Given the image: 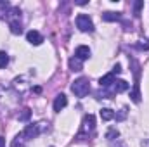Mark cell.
<instances>
[{
  "instance_id": "22",
  "label": "cell",
  "mask_w": 149,
  "mask_h": 147,
  "mask_svg": "<svg viewBox=\"0 0 149 147\" xmlns=\"http://www.w3.org/2000/svg\"><path fill=\"white\" fill-rule=\"evenodd\" d=\"M127 116V109H121V112H120V116H116V119H123Z\"/></svg>"
},
{
  "instance_id": "12",
  "label": "cell",
  "mask_w": 149,
  "mask_h": 147,
  "mask_svg": "<svg viewBox=\"0 0 149 147\" xmlns=\"http://www.w3.org/2000/svg\"><path fill=\"white\" fill-rule=\"evenodd\" d=\"M101 118L104 119V121H109L114 118V112L111 109H108V107H104V109H101Z\"/></svg>"
},
{
  "instance_id": "4",
  "label": "cell",
  "mask_w": 149,
  "mask_h": 147,
  "mask_svg": "<svg viewBox=\"0 0 149 147\" xmlns=\"http://www.w3.org/2000/svg\"><path fill=\"white\" fill-rule=\"evenodd\" d=\"M38 133H40L38 125H28V126L24 128V132H23V135H24L26 140H30V139H37Z\"/></svg>"
},
{
  "instance_id": "8",
  "label": "cell",
  "mask_w": 149,
  "mask_h": 147,
  "mask_svg": "<svg viewBox=\"0 0 149 147\" xmlns=\"http://www.w3.org/2000/svg\"><path fill=\"white\" fill-rule=\"evenodd\" d=\"M102 19L104 21H108V23H113V21H120L121 19V16H120V12H104L102 14Z\"/></svg>"
},
{
  "instance_id": "13",
  "label": "cell",
  "mask_w": 149,
  "mask_h": 147,
  "mask_svg": "<svg viewBox=\"0 0 149 147\" xmlns=\"http://www.w3.org/2000/svg\"><path fill=\"white\" fill-rule=\"evenodd\" d=\"M24 135H17L12 142H10V147H24Z\"/></svg>"
},
{
  "instance_id": "3",
  "label": "cell",
  "mask_w": 149,
  "mask_h": 147,
  "mask_svg": "<svg viewBox=\"0 0 149 147\" xmlns=\"http://www.w3.org/2000/svg\"><path fill=\"white\" fill-rule=\"evenodd\" d=\"M66 104H68V97L64 94H59L56 97V101H54V111L56 112H61V111L66 107Z\"/></svg>"
},
{
  "instance_id": "24",
  "label": "cell",
  "mask_w": 149,
  "mask_h": 147,
  "mask_svg": "<svg viewBox=\"0 0 149 147\" xmlns=\"http://www.w3.org/2000/svg\"><path fill=\"white\" fill-rule=\"evenodd\" d=\"M0 147H3V139L0 137Z\"/></svg>"
},
{
  "instance_id": "9",
  "label": "cell",
  "mask_w": 149,
  "mask_h": 147,
  "mask_svg": "<svg viewBox=\"0 0 149 147\" xmlns=\"http://www.w3.org/2000/svg\"><path fill=\"white\" fill-rule=\"evenodd\" d=\"M9 26H10V31H12L14 35H21V33H23V28H21V23H19V19H14V21H10V23H9Z\"/></svg>"
},
{
  "instance_id": "16",
  "label": "cell",
  "mask_w": 149,
  "mask_h": 147,
  "mask_svg": "<svg viewBox=\"0 0 149 147\" xmlns=\"http://www.w3.org/2000/svg\"><path fill=\"white\" fill-rule=\"evenodd\" d=\"M130 97H132V101H134L135 104H137V102H141V92H139V87H137V85H135V88H134V92H132V95H130Z\"/></svg>"
},
{
  "instance_id": "11",
  "label": "cell",
  "mask_w": 149,
  "mask_h": 147,
  "mask_svg": "<svg viewBox=\"0 0 149 147\" xmlns=\"http://www.w3.org/2000/svg\"><path fill=\"white\" fill-rule=\"evenodd\" d=\"M114 90L116 92H125V90H128V83L125 80H114Z\"/></svg>"
},
{
  "instance_id": "7",
  "label": "cell",
  "mask_w": 149,
  "mask_h": 147,
  "mask_svg": "<svg viewBox=\"0 0 149 147\" xmlns=\"http://www.w3.org/2000/svg\"><path fill=\"white\" fill-rule=\"evenodd\" d=\"M94 126H95V118H94V114H87L85 118H83V130L87 132H92L94 130Z\"/></svg>"
},
{
  "instance_id": "14",
  "label": "cell",
  "mask_w": 149,
  "mask_h": 147,
  "mask_svg": "<svg viewBox=\"0 0 149 147\" xmlns=\"http://www.w3.org/2000/svg\"><path fill=\"white\" fill-rule=\"evenodd\" d=\"M70 68H71L73 71H80V69H81V61L76 59V57L71 59V61H70Z\"/></svg>"
},
{
  "instance_id": "23",
  "label": "cell",
  "mask_w": 149,
  "mask_h": 147,
  "mask_svg": "<svg viewBox=\"0 0 149 147\" xmlns=\"http://www.w3.org/2000/svg\"><path fill=\"white\" fill-rule=\"evenodd\" d=\"M76 3H78V5H85V3H87V0H78Z\"/></svg>"
},
{
  "instance_id": "18",
  "label": "cell",
  "mask_w": 149,
  "mask_h": 147,
  "mask_svg": "<svg viewBox=\"0 0 149 147\" xmlns=\"http://www.w3.org/2000/svg\"><path fill=\"white\" fill-rule=\"evenodd\" d=\"M139 49H144V50H149V42H148V40H142V43H139Z\"/></svg>"
},
{
  "instance_id": "15",
  "label": "cell",
  "mask_w": 149,
  "mask_h": 147,
  "mask_svg": "<svg viewBox=\"0 0 149 147\" xmlns=\"http://www.w3.org/2000/svg\"><path fill=\"white\" fill-rule=\"evenodd\" d=\"M7 64H9V55H7L3 50H0V69L5 68Z\"/></svg>"
},
{
  "instance_id": "2",
  "label": "cell",
  "mask_w": 149,
  "mask_h": 147,
  "mask_svg": "<svg viewBox=\"0 0 149 147\" xmlns=\"http://www.w3.org/2000/svg\"><path fill=\"white\" fill-rule=\"evenodd\" d=\"M76 26H78V30L83 31V33H92V31H94V23H92V19H90L87 14H80V16L76 17Z\"/></svg>"
},
{
  "instance_id": "19",
  "label": "cell",
  "mask_w": 149,
  "mask_h": 147,
  "mask_svg": "<svg viewBox=\"0 0 149 147\" xmlns=\"http://www.w3.org/2000/svg\"><path fill=\"white\" fill-rule=\"evenodd\" d=\"M113 137H118V130H109L108 132V139H113Z\"/></svg>"
},
{
  "instance_id": "20",
  "label": "cell",
  "mask_w": 149,
  "mask_h": 147,
  "mask_svg": "<svg viewBox=\"0 0 149 147\" xmlns=\"http://www.w3.org/2000/svg\"><path fill=\"white\" fill-rule=\"evenodd\" d=\"M120 73H121V66H120V64H116V66L113 68V74H120Z\"/></svg>"
},
{
  "instance_id": "5",
  "label": "cell",
  "mask_w": 149,
  "mask_h": 147,
  "mask_svg": "<svg viewBox=\"0 0 149 147\" xmlns=\"http://www.w3.org/2000/svg\"><path fill=\"white\" fill-rule=\"evenodd\" d=\"M26 40H28L31 45H40V43L43 42V37L38 33L37 30H31V31H28V33H26Z\"/></svg>"
},
{
  "instance_id": "21",
  "label": "cell",
  "mask_w": 149,
  "mask_h": 147,
  "mask_svg": "<svg viewBox=\"0 0 149 147\" xmlns=\"http://www.w3.org/2000/svg\"><path fill=\"white\" fill-rule=\"evenodd\" d=\"M142 7V2H135V16H139V10Z\"/></svg>"
},
{
  "instance_id": "6",
  "label": "cell",
  "mask_w": 149,
  "mask_h": 147,
  "mask_svg": "<svg viewBox=\"0 0 149 147\" xmlns=\"http://www.w3.org/2000/svg\"><path fill=\"white\" fill-rule=\"evenodd\" d=\"M74 57L80 59V61L88 59V57H90V49H88L87 45H80V47L76 49V52H74Z\"/></svg>"
},
{
  "instance_id": "10",
  "label": "cell",
  "mask_w": 149,
  "mask_h": 147,
  "mask_svg": "<svg viewBox=\"0 0 149 147\" xmlns=\"http://www.w3.org/2000/svg\"><path fill=\"white\" fill-rule=\"evenodd\" d=\"M99 83H101V87H109V85H113L114 83V74L109 73V74H106V76H102L99 80Z\"/></svg>"
},
{
  "instance_id": "1",
  "label": "cell",
  "mask_w": 149,
  "mask_h": 147,
  "mask_svg": "<svg viewBox=\"0 0 149 147\" xmlns=\"http://www.w3.org/2000/svg\"><path fill=\"white\" fill-rule=\"evenodd\" d=\"M90 90V85H88V80L87 78H78L76 81H73L71 85V92H73L76 97H85Z\"/></svg>"
},
{
  "instance_id": "17",
  "label": "cell",
  "mask_w": 149,
  "mask_h": 147,
  "mask_svg": "<svg viewBox=\"0 0 149 147\" xmlns=\"http://www.w3.org/2000/svg\"><path fill=\"white\" fill-rule=\"evenodd\" d=\"M30 114H31V112H30V109H23V114L19 116V119H21V121H26V119L30 118Z\"/></svg>"
}]
</instances>
